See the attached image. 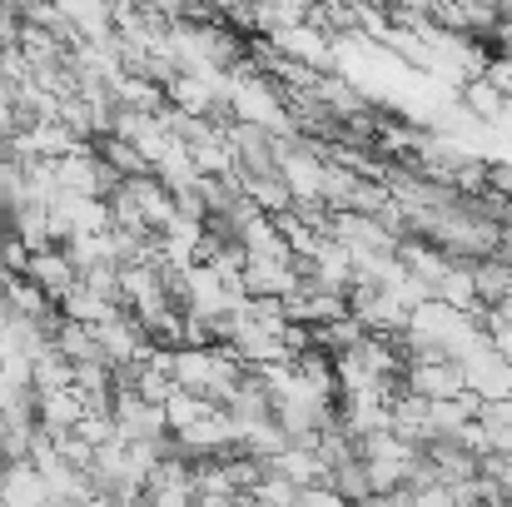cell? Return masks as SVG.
<instances>
[{"mask_svg": "<svg viewBox=\"0 0 512 507\" xmlns=\"http://www.w3.org/2000/svg\"><path fill=\"white\" fill-rule=\"evenodd\" d=\"M473 294L493 309L503 294H512V264L508 259H493V264H478L473 269Z\"/></svg>", "mask_w": 512, "mask_h": 507, "instance_id": "cell-4", "label": "cell"}, {"mask_svg": "<svg viewBox=\"0 0 512 507\" xmlns=\"http://www.w3.org/2000/svg\"><path fill=\"white\" fill-rule=\"evenodd\" d=\"M503 100H508V95H503L493 80H473V85H463V105H473L483 120H498V115H503Z\"/></svg>", "mask_w": 512, "mask_h": 507, "instance_id": "cell-5", "label": "cell"}, {"mask_svg": "<svg viewBox=\"0 0 512 507\" xmlns=\"http://www.w3.org/2000/svg\"><path fill=\"white\" fill-rule=\"evenodd\" d=\"M25 279H35L50 299H60V294L80 279V269L70 264V254H65V249H35V254H30V264H25Z\"/></svg>", "mask_w": 512, "mask_h": 507, "instance_id": "cell-2", "label": "cell"}, {"mask_svg": "<svg viewBox=\"0 0 512 507\" xmlns=\"http://www.w3.org/2000/svg\"><path fill=\"white\" fill-rule=\"evenodd\" d=\"M493 314H498V319H508V324H512V294H503V299L493 304Z\"/></svg>", "mask_w": 512, "mask_h": 507, "instance_id": "cell-6", "label": "cell"}, {"mask_svg": "<svg viewBox=\"0 0 512 507\" xmlns=\"http://www.w3.org/2000/svg\"><path fill=\"white\" fill-rule=\"evenodd\" d=\"M5 219H10V209H5V204H0V229H5Z\"/></svg>", "mask_w": 512, "mask_h": 507, "instance_id": "cell-7", "label": "cell"}, {"mask_svg": "<svg viewBox=\"0 0 512 507\" xmlns=\"http://www.w3.org/2000/svg\"><path fill=\"white\" fill-rule=\"evenodd\" d=\"M244 125H264L269 135H289L294 130V120L284 115V105H279V95L259 80V75H229V100H224Z\"/></svg>", "mask_w": 512, "mask_h": 507, "instance_id": "cell-1", "label": "cell"}, {"mask_svg": "<svg viewBox=\"0 0 512 507\" xmlns=\"http://www.w3.org/2000/svg\"><path fill=\"white\" fill-rule=\"evenodd\" d=\"M55 304H60V314H65V319H75V324H105L110 314H120V304H115V299H105L100 289H90V284H80V279H75Z\"/></svg>", "mask_w": 512, "mask_h": 507, "instance_id": "cell-3", "label": "cell"}]
</instances>
